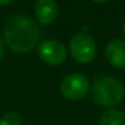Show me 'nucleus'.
<instances>
[{"instance_id":"obj_1","label":"nucleus","mask_w":125,"mask_h":125,"mask_svg":"<svg viewBox=\"0 0 125 125\" xmlns=\"http://www.w3.org/2000/svg\"><path fill=\"white\" fill-rule=\"evenodd\" d=\"M40 28L31 18L23 15L10 17L4 27V40L17 53H27L34 49L40 39Z\"/></svg>"},{"instance_id":"obj_2","label":"nucleus","mask_w":125,"mask_h":125,"mask_svg":"<svg viewBox=\"0 0 125 125\" xmlns=\"http://www.w3.org/2000/svg\"><path fill=\"white\" fill-rule=\"evenodd\" d=\"M125 96V87L113 77H101L92 85V98L102 107H114Z\"/></svg>"},{"instance_id":"obj_3","label":"nucleus","mask_w":125,"mask_h":125,"mask_svg":"<svg viewBox=\"0 0 125 125\" xmlns=\"http://www.w3.org/2000/svg\"><path fill=\"white\" fill-rule=\"evenodd\" d=\"M69 50L75 61L79 63H90L96 56V44L91 35L80 33L74 35L69 42Z\"/></svg>"},{"instance_id":"obj_4","label":"nucleus","mask_w":125,"mask_h":125,"mask_svg":"<svg viewBox=\"0 0 125 125\" xmlns=\"http://www.w3.org/2000/svg\"><path fill=\"white\" fill-rule=\"evenodd\" d=\"M90 90V84L86 77L79 73L67 75L61 83V94L69 101H80L85 98Z\"/></svg>"},{"instance_id":"obj_5","label":"nucleus","mask_w":125,"mask_h":125,"mask_svg":"<svg viewBox=\"0 0 125 125\" xmlns=\"http://www.w3.org/2000/svg\"><path fill=\"white\" fill-rule=\"evenodd\" d=\"M39 57L42 62L49 66L62 64L67 58V51L62 42L55 39H47L39 45L38 47Z\"/></svg>"},{"instance_id":"obj_6","label":"nucleus","mask_w":125,"mask_h":125,"mask_svg":"<svg viewBox=\"0 0 125 125\" xmlns=\"http://www.w3.org/2000/svg\"><path fill=\"white\" fill-rule=\"evenodd\" d=\"M37 21L42 24H51L58 12V6L55 0H38L34 7Z\"/></svg>"},{"instance_id":"obj_7","label":"nucleus","mask_w":125,"mask_h":125,"mask_svg":"<svg viewBox=\"0 0 125 125\" xmlns=\"http://www.w3.org/2000/svg\"><path fill=\"white\" fill-rule=\"evenodd\" d=\"M106 57L108 62L119 69H125V42L114 39L106 46Z\"/></svg>"},{"instance_id":"obj_8","label":"nucleus","mask_w":125,"mask_h":125,"mask_svg":"<svg viewBox=\"0 0 125 125\" xmlns=\"http://www.w3.org/2000/svg\"><path fill=\"white\" fill-rule=\"evenodd\" d=\"M100 125H125V113L119 109H107L101 115Z\"/></svg>"},{"instance_id":"obj_9","label":"nucleus","mask_w":125,"mask_h":125,"mask_svg":"<svg viewBox=\"0 0 125 125\" xmlns=\"http://www.w3.org/2000/svg\"><path fill=\"white\" fill-rule=\"evenodd\" d=\"M22 124V119L20 117V114L15 113V112H9L6 114L2 115V118L0 119V125H21Z\"/></svg>"},{"instance_id":"obj_10","label":"nucleus","mask_w":125,"mask_h":125,"mask_svg":"<svg viewBox=\"0 0 125 125\" xmlns=\"http://www.w3.org/2000/svg\"><path fill=\"white\" fill-rule=\"evenodd\" d=\"M4 55H5V46H4V40L0 37V60L4 57Z\"/></svg>"},{"instance_id":"obj_11","label":"nucleus","mask_w":125,"mask_h":125,"mask_svg":"<svg viewBox=\"0 0 125 125\" xmlns=\"http://www.w3.org/2000/svg\"><path fill=\"white\" fill-rule=\"evenodd\" d=\"M16 0H0V5H10L12 2H15Z\"/></svg>"},{"instance_id":"obj_12","label":"nucleus","mask_w":125,"mask_h":125,"mask_svg":"<svg viewBox=\"0 0 125 125\" xmlns=\"http://www.w3.org/2000/svg\"><path fill=\"white\" fill-rule=\"evenodd\" d=\"M92 1H95V2H97V4H103V2H107L108 0H92Z\"/></svg>"},{"instance_id":"obj_13","label":"nucleus","mask_w":125,"mask_h":125,"mask_svg":"<svg viewBox=\"0 0 125 125\" xmlns=\"http://www.w3.org/2000/svg\"><path fill=\"white\" fill-rule=\"evenodd\" d=\"M123 35H124V38H125V22H124V24H123Z\"/></svg>"}]
</instances>
